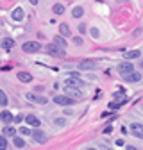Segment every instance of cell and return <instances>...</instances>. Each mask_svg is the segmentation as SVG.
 <instances>
[{"instance_id":"cell-25","label":"cell","mask_w":143,"mask_h":150,"mask_svg":"<svg viewBox=\"0 0 143 150\" xmlns=\"http://www.w3.org/2000/svg\"><path fill=\"white\" fill-rule=\"evenodd\" d=\"M9 145H7V139H6V136H0V150H6Z\"/></svg>"},{"instance_id":"cell-14","label":"cell","mask_w":143,"mask_h":150,"mask_svg":"<svg viewBox=\"0 0 143 150\" xmlns=\"http://www.w3.org/2000/svg\"><path fill=\"white\" fill-rule=\"evenodd\" d=\"M25 122H27L30 127H40V125H41L40 118H38V116H34V115H27V116H25Z\"/></svg>"},{"instance_id":"cell-37","label":"cell","mask_w":143,"mask_h":150,"mask_svg":"<svg viewBox=\"0 0 143 150\" xmlns=\"http://www.w3.org/2000/svg\"><path fill=\"white\" fill-rule=\"evenodd\" d=\"M68 2H72V0H68Z\"/></svg>"},{"instance_id":"cell-32","label":"cell","mask_w":143,"mask_h":150,"mask_svg":"<svg viewBox=\"0 0 143 150\" xmlns=\"http://www.w3.org/2000/svg\"><path fill=\"white\" fill-rule=\"evenodd\" d=\"M64 115L70 116V115H74V111H72V109H64Z\"/></svg>"},{"instance_id":"cell-20","label":"cell","mask_w":143,"mask_h":150,"mask_svg":"<svg viewBox=\"0 0 143 150\" xmlns=\"http://www.w3.org/2000/svg\"><path fill=\"white\" fill-rule=\"evenodd\" d=\"M4 136L14 138V136H16V129H14V127H11V125H6V127H4Z\"/></svg>"},{"instance_id":"cell-5","label":"cell","mask_w":143,"mask_h":150,"mask_svg":"<svg viewBox=\"0 0 143 150\" xmlns=\"http://www.w3.org/2000/svg\"><path fill=\"white\" fill-rule=\"evenodd\" d=\"M116 71H118L120 75H127V73L134 71V64H132L131 61H123V63H120V64L116 66Z\"/></svg>"},{"instance_id":"cell-27","label":"cell","mask_w":143,"mask_h":150,"mask_svg":"<svg viewBox=\"0 0 143 150\" xmlns=\"http://www.w3.org/2000/svg\"><path fill=\"white\" fill-rule=\"evenodd\" d=\"M74 43H75L77 47H81V45H82L84 41H82V38H79V36H75V38H74Z\"/></svg>"},{"instance_id":"cell-24","label":"cell","mask_w":143,"mask_h":150,"mask_svg":"<svg viewBox=\"0 0 143 150\" xmlns=\"http://www.w3.org/2000/svg\"><path fill=\"white\" fill-rule=\"evenodd\" d=\"M0 105H7V95L4 93V89H0Z\"/></svg>"},{"instance_id":"cell-30","label":"cell","mask_w":143,"mask_h":150,"mask_svg":"<svg viewBox=\"0 0 143 150\" xmlns=\"http://www.w3.org/2000/svg\"><path fill=\"white\" fill-rule=\"evenodd\" d=\"M54 123H56V125H64L66 120H64V118H56V122H54Z\"/></svg>"},{"instance_id":"cell-19","label":"cell","mask_w":143,"mask_h":150,"mask_svg":"<svg viewBox=\"0 0 143 150\" xmlns=\"http://www.w3.org/2000/svg\"><path fill=\"white\" fill-rule=\"evenodd\" d=\"M72 16H74V18H82L84 16V7H81V6L74 7V9H72Z\"/></svg>"},{"instance_id":"cell-26","label":"cell","mask_w":143,"mask_h":150,"mask_svg":"<svg viewBox=\"0 0 143 150\" xmlns=\"http://www.w3.org/2000/svg\"><path fill=\"white\" fill-rule=\"evenodd\" d=\"M30 132H32V130L29 127H20V134L22 136H30Z\"/></svg>"},{"instance_id":"cell-36","label":"cell","mask_w":143,"mask_h":150,"mask_svg":"<svg viewBox=\"0 0 143 150\" xmlns=\"http://www.w3.org/2000/svg\"><path fill=\"white\" fill-rule=\"evenodd\" d=\"M141 68H143V59H141Z\"/></svg>"},{"instance_id":"cell-35","label":"cell","mask_w":143,"mask_h":150,"mask_svg":"<svg viewBox=\"0 0 143 150\" xmlns=\"http://www.w3.org/2000/svg\"><path fill=\"white\" fill-rule=\"evenodd\" d=\"M29 2H30L32 6H36V4H38V0H29Z\"/></svg>"},{"instance_id":"cell-6","label":"cell","mask_w":143,"mask_h":150,"mask_svg":"<svg viewBox=\"0 0 143 150\" xmlns=\"http://www.w3.org/2000/svg\"><path fill=\"white\" fill-rule=\"evenodd\" d=\"M54 102L63 105V107H68V105H72V104L75 102V98H72L68 95H56V97H54Z\"/></svg>"},{"instance_id":"cell-31","label":"cell","mask_w":143,"mask_h":150,"mask_svg":"<svg viewBox=\"0 0 143 150\" xmlns=\"http://www.w3.org/2000/svg\"><path fill=\"white\" fill-rule=\"evenodd\" d=\"M79 32H82V34L86 32V25H84V23H81V25H79Z\"/></svg>"},{"instance_id":"cell-7","label":"cell","mask_w":143,"mask_h":150,"mask_svg":"<svg viewBox=\"0 0 143 150\" xmlns=\"http://www.w3.org/2000/svg\"><path fill=\"white\" fill-rule=\"evenodd\" d=\"M30 136H32V139L36 143H45L47 141V134L43 132V130H40L38 127H36V130H32V132H30Z\"/></svg>"},{"instance_id":"cell-22","label":"cell","mask_w":143,"mask_h":150,"mask_svg":"<svg viewBox=\"0 0 143 150\" xmlns=\"http://www.w3.org/2000/svg\"><path fill=\"white\" fill-rule=\"evenodd\" d=\"M13 143H14L16 148H23V146H25V139H23V138H16V136H14V138H13Z\"/></svg>"},{"instance_id":"cell-16","label":"cell","mask_w":143,"mask_h":150,"mask_svg":"<svg viewBox=\"0 0 143 150\" xmlns=\"http://www.w3.org/2000/svg\"><path fill=\"white\" fill-rule=\"evenodd\" d=\"M123 57L127 59V61L138 59V57H141V52H139V50H129V52H123Z\"/></svg>"},{"instance_id":"cell-13","label":"cell","mask_w":143,"mask_h":150,"mask_svg":"<svg viewBox=\"0 0 143 150\" xmlns=\"http://www.w3.org/2000/svg\"><path fill=\"white\" fill-rule=\"evenodd\" d=\"M123 79L127 81V82H139V81H141V75H139L138 71H131V73H127V75H123Z\"/></svg>"},{"instance_id":"cell-23","label":"cell","mask_w":143,"mask_h":150,"mask_svg":"<svg viewBox=\"0 0 143 150\" xmlns=\"http://www.w3.org/2000/svg\"><path fill=\"white\" fill-rule=\"evenodd\" d=\"M52 11L56 13V14H63V13H64V6H63V4H54V6H52Z\"/></svg>"},{"instance_id":"cell-11","label":"cell","mask_w":143,"mask_h":150,"mask_svg":"<svg viewBox=\"0 0 143 150\" xmlns=\"http://www.w3.org/2000/svg\"><path fill=\"white\" fill-rule=\"evenodd\" d=\"M16 79L20 81V82H23V84H27V82L32 81V75H30L29 71H18V73H16Z\"/></svg>"},{"instance_id":"cell-2","label":"cell","mask_w":143,"mask_h":150,"mask_svg":"<svg viewBox=\"0 0 143 150\" xmlns=\"http://www.w3.org/2000/svg\"><path fill=\"white\" fill-rule=\"evenodd\" d=\"M100 64L97 63V61H93V59H84V61H81L79 63V70L81 71H89V70H97Z\"/></svg>"},{"instance_id":"cell-15","label":"cell","mask_w":143,"mask_h":150,"mask_svg":"<svg viewBox=\"0 0 143 150\" xmlns=\"http://www.w3.org/2000/svg\"><path fill=\"white\" fill-rule=\"evenodd\" d=\"M66 84H68V86H75V88H84V84H86V82H84V81H81L79 77H70V79L66 81Z\"/></svg>"},{"instance_id":"cell-29","label":"cell","mask_w":143,"mask_h":150,"mask_svg":"<svg viewBox=\"0 0 143 150\" xmlns=\"http://www.w3.org/2000/svg\"><path fill=\"white\" fill-rule=\"evenodd\" d=\"M22 120H25V116H22V115H18V116H14V118H13V122H14V123H20Z\"/></svg>"},{"instance_id":"cell-34","label":"cell","mask_w":143,"mask_h":150,"mask_svg":"<svg viewBox=\"0 0 143 150\" xmlns=\"http://www.w3.org/2000/svg\"><path fill=\"white\" fill-rule=\"evenodd\" d=\"M139 34H141V29H136V30H134V38H138Z\"/></svg>"},{"instance_id":"cell-12","label":"cell","mask_w":143,"mask_h":150,"mask_svg":"<svg viewBox=\"0 0 143 150\" xmlns=\"http://www.w3.org/2000/svg\"><path fill=\"white\" fill-rule=\"evenodd\" d=\"M11 16H13V20H16V22H22L23 18H25V13H23V9H22V7H16V9H13Z\"/></svg>"},{"instance_id":"cell-4","label":"cell","mask_w":143,"mask_h":150,"mask_svg":"<svg viewBox=\"0 0 143 150\" xmlns=\"http://www.w3.org/2000/svg\"><path fill=\"white\" fill-rule=\"evenodd\" d=\"M22 50L27 52V54H36V52H40L41 50V45L38 41H27L22 45Z\"/></svg>"},{"instance_id":"cell-8","label":"cell","mask_w":143,"mask_h":150,"mask_svg":"<svg viewBox=\"0 0 143 150\" xmlns=\"http://www.w3.org/2000/svg\"><path fill=\"white\" fill-rule=\"evenodd\" d=\"M129 129H131V134H132V136L143 139V123H131Z\"/></svg>"},{"instance_id":"cell-21","label":"cell","mask_w":143,"mask_h":150,"mask_svg":"<svg viewBox=\"0 0 143 150\" xmlns=\"http://www.w3.org/2000/svg\"><path fill=\"white\" fill-rule=\"evenodd\" d=\"M54 43H57V45L63 47V48L68 47V43H66V40H64V36H56V38H54Z\"/></svg>"},{"instance_id":"cell-3","label":"cell","mask_w":143,"mask_h":150,"mask_svg":"<svg viewBox=\"0 0 143 150\" xmlns=\"http://www.w3.org/2000/svg\"><path fill=\"white\" fill-rule=\"evenodd\" d=\"M64 95H68V97H72V98H75V100H81V98H82V91H81V88L68 86V84H66V88H64Z\"/></svg>"},{"instance_id":"cell-28","label":"cell","mask_w":143,"mask_h":150,"mask_svg":"<svg viewBox=\"0 0 143 150\" xmlns=\"http://www.w3.org/2000/svg\"><path fill=\"white\" fill-rule=\"evenodd\" d=\"M89 34H91L93 38H98V36H100V32H98V29H95V27H93L91 30H89Z\"/></svg>"},{"instance_id":"cell-9","label":"cell","mask_w":143,"mask_h":150,"mask_svg":"<svg viewBox=\"0 0 143 150\" xmlns=\"http://www.w3.org/2000/svg\"><path fill=\"white\" fill-rule=\"evenodd\" d=\"M13 115H11V111H7V109H4V111H0V120H2V123H6V125H9V123H13Z\"/></svg>"},{"instance_id":"cell-17","label":"cell","mask_w":143,"mask_h":150,"mask_svg":"<svg viewBox=\"0 0 143 150\" xmlns=\"http://www.w3.org/2000/svg\"><path fill=\"white\" fill-rule=\"evenodd\" d=\"M0 45H2V48H6V50H11L14 47V40H13V38H4Z\"/></svg>"},{"instance_id":"cell-10","label":"cell","mask_w":143,"mask_h":150,"mask_svg":"<svg viewBox=\"0 0 143 150\" xmlns=\"http://www.w3.org/2000/svg\"><path fill=\"white\" fill-rule=\"evenodd\" d=\"M27 100H30V102H36V104H47V98L45 97H41V95H34V93H27Z\"/></svg>"},{"instance_id":"cell-1","label":"cell","mask_w":143,"mask_h":150,"mask_svg":"<svg viewBox=\"0 0 143 150\" xmlns=\"http://www.w3.org/2000/svg\"><path fill=\"white\" fill-rule=\"evenodd\" d=\"M45 50H47L48 55H52V57H64V55H66V52H64L66 48L59 47L57 43H50V45H47Z\"/></svg>"},{"instance_id":"cell-18","label":"cell","mask_w":143,"mask_h":150,"mask_svg":"<svg viewBox=\"0 0 143 150\" xmlns=\"http://www.w3.org/2000/svg\"><path fill=\"white\" fill-rule=\"evenodd\" d=\"M59 32H61V36H64V38H70V36H72V30H70L68 23H61V25H59Z\"/></svg>"},{"instance_id":"cell-33","label":"cell","mask_w":143,"mask_h":150,"mask_svg":"<svg viewBox=\"0 0 143 150\" xmlns=\"http://www.w3.org/2000/svg\"><path fill=\"white\" fill-rule=\"evenodd\" d=\"M111 130H113V127H105V129H104V132H105V134H109Z\"/></svg>"}]
</instances>
